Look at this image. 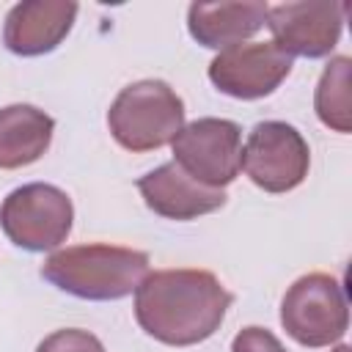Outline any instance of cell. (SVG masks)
Instances as JSON below:
<instances>
[{
	"mask_svg": "<svg viewBox=\"0 0 352 352\" xmlns=\"http://www.w3.org/2000/svg\"><path fill=\"white\" fill-rule=\"evenodd\" d=\"M231 300L209 270H157L135 289V319L160 344L192 346L220 330Z\"/></svg>",
	"mask_w": 352,
	"mask_h": 352,
	"instance_id": "obj_1",
	"label": "cell"
},
{
	"mask_svg": "<svg viewBox=\"0 0 352 352\" xmlns=\"http://www.w3.org/2000/svg\"><path fill=\"white\" fill-rule=\"evenodd\" d=\"M148 275V256L121 245H72L41 264V278L80 300H121Z\"/></svg>",
	"mask_w": 352,
	"mask_h": 352,
	"instance_id": "obj_2",
	"label": "cell"
},
{
	"mask_svg": "<svg viewBox=\"0 0 352 352\" xmlns=\"http://www.w3.org/2000/svg\"><path fill=\"white\" fill-rule=\"evenodd\" d=\"M107 126L126 151H154L184 126V102L165 80H138L121 88L107 110Z\"/></svg>",
	"mask_w": 352,
	"mask_h": 352,
	"instance_id": "obj_3",
	"label": "cell"
},
{
	"mask_svg": "<svg viewBox=\"0 0 352 352\" xmlns=\"http://www.w3.org/2000/svg\"><path fill=\"white\" fill-rule=\"evenodd\" d=\"M74 220L72 198L47 182L11 190L0 204V228L22 250L44 253L66 242Z\"/></svg>",
	"mask_w": 352,
	"mask_h": 352,
	"instance_id": "obj_4",
	"label": "cell"
},
{
	"mask_svg": "<svg viewBox=\"0 0 352 352\" xmlns=\"http://www.w3.org/2000/svg\"><path fill=\"white\" fill-rule=\"evenodd\" d=\"M280 324L302 346L319 349L344 338L349 305L341 283L327 272L297 278L280 300Z\"/></svg>",
	"mask_w": 352,
	"mask_h": 352,
	"instance_id": "obj_5",
	"label": "cell"
},
{
	"mask_svg": "<svg viewBox=\"0 0 352 352\" xmlns=\"http://www.w3.org/2000/svg\"><path fill=\"white\" fill-rule=\"evenodd\" d=\"M173 162L195 182L223 190L242 170V129L228 118H195L173 138Z\"/></svg>",
	"mask_w": 352,
	"mask_h": 352,
	"instance_id": "obj_6",
	"label": "cell"
},
{
	"mask_svg": "<svg viewBox=\"0 0 352 352\" xmlns=\"http://www.w3.org/2000/svg\"><path fill=\"white\" fill-rule=\"evenodd\" d=\"M311 168L305 138L286 121H258L242 148V170L264 192L300 187Z\"/></svg>",
	"mask_w": 352,
	"mask_h": 352,
	"instance_id": "obj_7",
	"label": "cell"
},
{
	"mask_svg": "<svg viewBox=\"0 0 352 352\" xmlns=\"http://www.w3.org/2000/svg\"><path fill=\"white\" fill-rule=\"evenodd\" d=\"M346 19V3L336 0H300L267 8L264 25L272 41L289 55L324 58L336 50Z\"/></svg>",
	"mask_w": 352,
	"mask_h": 352,
	"instance_id": "obj_8",
	"label": "cell"
},
{
	"mask_svg": "<svg viewBox=\"0 0 352 352\" xmlns=\"http://www.w3.org/2000/svg\"><path fill=\"white\" fill-rule=\"evenodd\" d=\"M292 66L294 58H289L275 41H242L212 58L209 80L226 96L261 99L289 77Z\"/></svg>",
	"mask_w": 352,
	"mask_h": 352,
	"instance_id": "obj_9",
	"label": "cell"
},
{
	"mask_svg": "<svg viewBox=\"0 0 352 352\" xmlns=\"http://www.w3.org/2000/svg\"><path fill=\"white\" fill-rule=\"evenodd\" d=\"M77 3L72 0H25L16 3L3 25V44L8 52L36 58L52 52L72 30Z\"/></svg>",
	"mask_w": 352,
	"mask_h": 352,
	"instance_id": "obj_10",
	"label": "cell"
},
{
	"mask_svg": "<svg viewBox=\"0 0 352 352\" xmlns=\"http://www.w3.org/2000/svg\"><path fill=\"white\" fill-rule=\"evenodd\" d=\"M146 206L168 220H195L226 204V192L195 182L173 160L138 179Z\"/></svg>",
	"mask_w": 352,
	"mask_h": 352,
	"instance_id": "obj_11",
	"label": "cell"
},
{
	"mask_svg": "<svg viewBox=\"0 0 352 352\" xmlns=\"http://www.w3.org/2000/svg\"><path fill=\"white\" fill-rule=\"evenodd\" d=\"M267 3L245 0V3H192L187 8V30L190 36L209 50H228L242 44L253 33L264 28Z\"/></svg>",
	"mask_w": 352,
	"mask_h": 352,
	"instance_id": "obj_12",
	"label": "cell"
},
{
	"mask_svg": "<svg viewBox=\"0 0 352 352\" xmlns=\"http://www.w3.org/2000/svg\"><path fill=\"white\" fill-rule=\"evenodd\" d=\"M55 121L36 104L0 107V168L16 170L36 162L52 143Z\"/></svg>",
	"mask_w": 352,
	"mask_h": 352,
	"instance_id": "obj_13",
	"label": "cell"
},
{
	"mask_svg": "<svg viewBox=\"0 0 352 352\" xmlns=\"http://www.w3.org/2000/svg\"><path fill=\"white\" fill-rule=\"evenodd\" d=\"M314 110L333 132H352V60L346 55H336L324 66L314 94Z\"/></svg>",
	"mask_w": 352,
	"mask_h": 352,
	"instance_id": "obj_14",
	"label": "cell"
},
{
	"mask_svg": "<svg viewBox=\"0 0 352 352\" xmlns=\"http://www.w3.org/2000/svg\"><path fill=\"white\" fill-rule=\"evenodd\" d=\"M36 352H104V344L94 333H88V330L63 327V330L50 333L36 346Z\"/></svg>",
	"mask_w": 352,
	"mask_h": 352,
	"instance_id": "obj_15",
	"label": "cell"
},
{
	"mask_svg": "<svg viewBox=\"0 0 352 352\" xmlns=\"http://www.w3.org/2000/svg\"><path fill=\"white\" fill-rule=\"evenodd\" d=\"M231 352H286V346L278 341L275 333H270L267 327H242L234 341H231Z\"/></svg>",
	"mask_w": 352,
	"mask_h": 352,
	"instance_id": "obj_16",
	"label": "cell"
},
{
	"mask_svg": "<svg viewBox=\"0 0 352 352\" xmlns=\"http://www.w3.org/2000/svg\"><path fill=\"white\" fill-rule=\"evenodd\" d=\"M336 352H349V346H344V344H341V346H336Z\"/></svg>",
	"mask_w": 352,
	"mask_h": 352,
	"instance_id": "obj_17",
	"label": "cell"
}]
</instances>
